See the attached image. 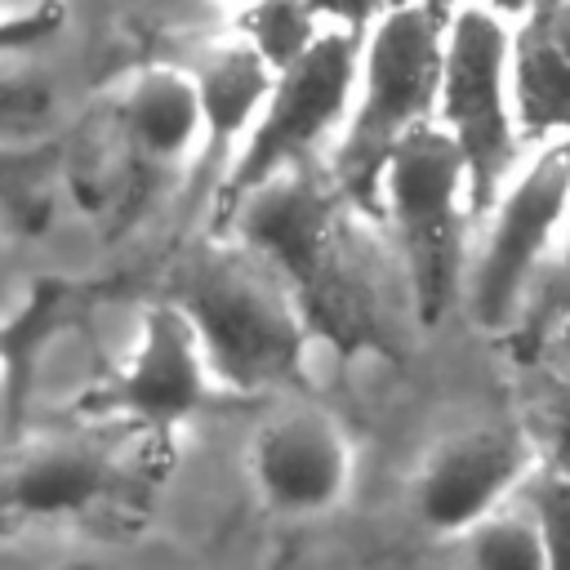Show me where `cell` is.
I'll list each match as a JSON object with an SVG mask.
<instances>
[{
    "label": "cell",
    "mask_w": 570,
    "mask_h": 570,
    "mask_svg": "<svg viewBox=\"0 0 570 570\" xmlns=\"http://www.w3.org/2000/svg\"><path fill=\"white\" fill-rule=\"evenodd\" d=\"M227 227L285 276L312 338H325L343 356H396V321L379 254L330 169L303 160L276 174L240 200Z\"/></svg>",
    "instance_id": "obj_1"
},
{
    "label": "cell",
    "mask_w": 570,
    "mask_h": 570,
    "mask_svg": "<svg viewBox=\"0 0 570 570\" xmlns=\"http://www.w3.org/2000/svg\"><path fill=\"white\" fill-rule=\"evenodd\" d=\"M169 303L191 321L214 379L236 396L303 387L312 330L285 276L249 245H187L169 267Z\"/></svg>",
    "instance_id": "obj_2"
},
{
    "label": "cell",
    "mask_w": 570,
    "mask_h": 570,
    "mask_svg": "<svg viewBox=\"0 0 570 570\" xmlns=\"http://www.w3.org/2000/svg\"><path fill=\"white\" fill-rule=\"evenodd\" d=\"M441 71H445V18L428 4L387 9L365 49L361 107L330 165L334 183L361 214L379 205L383 174L396 147L414 129H423L432 107L441 102Z\"/></svg>",
    "instance_id": "obj_3"
},
{
    "label": "cell",
    "mask_w": 570,
    "mask_h": 570,
    "mask_svg": "<svg viewBox=\"0 0 570 570\" xmlns=\"http://www.w3.org/2000/svg\"><path fill=\"white\" fill-rule=\"evenodd\" d=\"M463 187H468V160L459 142L432 125L414 129L396 147L383 174L387 214L401 236L405 276H410L414 312L423 325L445 316L459 285V249H463L459 191Z\"/></svg>",
    "instance_id": "obj_4"
},
{
    "label": "cell",
    "mask_w": 570,
    "mask_h": 570,
    "mask_svg": "<svg viewBox=\"0 0 570 570\" xmlns=\"http://www.w3.org/2000/svg\"><path fill=\"white\" fill-rule=\"evenodd\" d=\"M209 374L214 370L200 352L191 321L165 298L147 307L142 343L129 356V365L85 387L76 396V410L98 423L116 419L129 432L147 436L156 450H169V436L178 423L209 410H232L245 401L236 392H218Z\"/></svg>",
    "instance_id": "obj_5"
},
{
    "label": "cell",
    "mask_w": 570,
    "mask_h": 570,
    "mask_svg": "<svg viewBox=\"0 0 570 570\" xmlns=\"http://www.w3.org/2000/svg\"><path fill=\"white\" fill-rule=\"evenodd\" d=\"M352 80H356V31H321L312 40V49L276 76L272 98H267L249 142L240 147V156L232 160V169L214 196V218L223 227L249 191H258L263 183H272L285 169L312 160L316 142L334 129V120L347 107Z\"/></svg>",
    "instance_id": "obj_6"
},
{
    "label": "cell",
    "mask_w": 570,
    "mask_h": 570,
    "mask_svg": "<svg viewBox=\"0 0 570 570\" xmlns=\"http://www.w3.org/2000/svg\"><path fill=\"white\" fill-rule=\"evenodd\" d=\"M508 36L494 13L463 9L445 27V71H441V116L445 134L459 142L468 160V196L472 205H490L503 174L512 169L517 125L508 111Z\"/></svg>",
    "instance_id": "obj_7"
},
{
    "label": "cell",
    "mask_w": 570,
    "mask_h": 570,
    "mask_svg": "<svg viewBox=\"0 0 570 570\" xmlns=\"http://www.w3.org/2000/svg\"><path fill=\"white\" fill-rule=\"evenodd\" d=\"M138 476L89 432H22L0 445V508L13 521L89 512Z\"/></svg>",
    "instance_id": "obj_8"
},
{
    "label": "cell",
    "mask_w": 570,
    "mask_h": 570,
    "mask_svg": "<svg viewBox=\"0 0 570 570\" xmlns=\"http://www.w3.org/2000/svg\"><path fill=\"white\" fill-rule=\"evenodd\" d=\"M125 276H62L45 272L27 285V298L0 325V405H4V441L27 432V414L36 401V379L45 356L62 334H85L94 312L125 294Z\"/></svg>",
    "instance_id": "obj_9"
},
{
    "label": "cell",
    "mask_w": 570,
    "mask_h": 570,
    "mask_svg": "<svg viewBox=\"0 0 570 570\" xmlns=\"http://www.w3.org/2000/svg\"><path fill=\"white\" fill-rule=\"evenodd\" d=\"M566 196H570V142H557L517 178V187L499 205L472 285V312L481 325H503L512 316L534 258L548 249V236L566 214Z\"/></svg>",
    "instance_id": "obj_10"
},
{
    "label": "cell",
    "mask_w": 570,
    "mask_h": 570,
    "mask_svg": "<svg viewBox=\"0 0 570 570\" xmlns=\"http://www.w3.org/2000/svg\"><path fill=\"white\" fill-rule=\"evenodd\" d=\"M249 472L276 512H321L347 485V441L321 410H281L254 432Z\"/></svg>",
    "instance_id": "obj_11"
},
{
    "label": "cell",
    "mask_w": 570,
    "mask_h": 570,
    "mask_svg": "<svg viewBox=\"0 0 570 570\" xmlns=\"http://www.w3.org/2000/svg\"><path fill=\"white\" fill-rule=\"evenodd\" d=\"M521 459H525L521 432L508 428H476L445 441L419 472L414 485L419 517L436 530H468V525L476 530L499 503V494L517 481Z\"/></svg>",
    "instance_id": "obj_12"
},
{
    "label": "cell",
    "mask_w": 570,
    "mask_h": 570,
    "mask_svg": "<svg viewBox=\"0 0 570 570\" xmlns=\"http://www.w3.org/2000/svg\"><path fill=\"white\" fill-rule=\"evenodd\" d=\"M102 111L120 134V142L129 147V156L142 165V174H151L160 187L174 178L196 134L205 129L196 76L178 67L138 71L111 102H102Z\"/></svg>",
    "instance_id": "obj_13"
},
{
    "label": "cell",
    "mask_w": 570,
    "mask_h": 570,
    "mask_svg": "<svg viewBox=\"0 0 570 570\" xmlns=\"http://www.w3.org/2000/svg\"><path fill=\"white\" fill-rule=\"evenodd\" d=\"M272 67L267 58L245 40V45H223L209 49L196 67V89H200V111H205V151L191 169V200L218 196L223 169H232L227 151L236 147L240 129L249 116L272 98Z\"/></svg>",
    "instance_id": "obj_14"
},
{
    "label": "cell",
    "mask_w": 570,
    "mask_h": 570,
    "mask_svg": "<svg viewBox=\"0 0 570 570\" xmlns=\"http://www.w3.org/2000/svg\"><path fill=\"white\" fill-rule=\"evenodd\" d=\"M512 102L517 120L530 134L570 129V58L552 45V36L530 18L517 53H512Z\"/></svg>",
    "instance_id": "obj_15"
},
{
    "label": "cell",
    "mask_w": 570,
    "mask_h": 570,
    "mask_svg": "<svg viewBox=\"0 0 570 570\" xmlns=\"http://www.w3.org/2000/svg\"><path fill=\"white\" fill-rule=\"evenodd\" d=\"M58 174H62V138L0 142V209L18 232L40 236L49 227Z\"/></svg>",
    "instance_id": "obj_16"
},
{
    "label": "cell",
    "mask_w": 570,
    "mask_h": 570,
    "mask_svg": "<svg viewBox=\"0 0 570 570\" xmlns=\"http://www.w3.org/2000/svg\"><path fill=\"white\" fill-rule=\"evenodd\" d=\"M240 31L245 40L267 58V67L281 76L289 62H298L312 40L321 36L316 31V9L312 0H258L245 9L240 18Z\"/></svg>",
    "instance_id": "obj_17"
},
{
    "label": "cell",
    "mask_w": 570,
    "mask_h": 570,
    "mask_svg": "<svg viewBox=\"0 0 570 570\" xmlns=\"http://www.w3.org/2000/svg\"><path fill=\"white\" fill-rule=\"evenodd\" d=\"M476 570H548L539 517H485L472 530Z\"/></svg>",
    "instance_id": "obj_18"
},
{
    "label": "cell",
    "mask_w": 570,
    "mask_h": 570,
    "mask_svg": "<svg viewBox=\"0 0 570 570\" xmlns=\"http://www.w3.org/2000/svg\"><path fill=\"white\" fill-rule=\"evenodd\" d=\"M53 116V85L31 71L0 76V142H22Z\"/></svg>",
    "instance_id": "obj_19"
},
{
    "label": "cell",
    "mask_w": 570,
    "mask_h": 570,
    "mask_svg": "<svg viewBox=\"0 0 570 570\" xmlns=\"http://www.w3.org/2000/svg\"><path fill=\"white\" fill-rule=\"evenodd\" d=\"M534 517L548 548V570H570V481L548 476L534 490Z\"/></svg>",
    "instance_id": "obj_20"
},
{
    "label": "cell",
    "mask_w": 570,
    "mask_h": 570,
    "mask_svg": "<svg viewBox=\"0 0 570 570\" xmlns=\"http://www.w3.org/2000/svg\"><path fill=\"white\" fill-rule=\"evenodd\" d=\"M539 423H543L557 476L570 481V379L566 374L543 379V387H539Z\"/></svg>",
    "instance_id": "obj_21"
},
{
    "label": "cell",
    "mask_w": 570,
    "mask_h": 570,
    "mask_svg": "<svg viewBox=\"0 0 570 570\" xmlns=\"http://www.w3.org/2000/svg\"><path fill=\"white\" fill-rule=\"evenodd\" d=\"M62 22V9L58 4H40L31 13H18V18H0V53H22V49H36L45 45Z\"/></svg>",
    "instance_id": "obj_22"
},
{
    "label": "cell",
    "mask_w": 570,
    "mask_h": 570,
    "mask_svg": "<svg viewBox=\"0 0 570 570\" xmlns=\"http://www.w3.org/2000/svg\"><path fill=\"white\" fill-rule=\"evenodd\" d=\"M387 0H312V9L316 13H330V18H338L347 31H356L361 36V27L370 22V18H383L387 9H383Z\"/></svg>",
    "instance_id": "obj_23"
},
{
    "label": "cell",
    "mask_w": 570,
    "mask_h": 570,
    "mask_svg": "<svg viewBox=\"0 0 570 570\" xmlns=\"http://www.w3.org/2000/svg\"><path fill=\"white\" fill-rule=\"evenodd\" d=\"M534 22H539V27L552 36V45L570 58V0H557V4H552L543 18H534Z\"/></svg>",
    "instance_id": "obj_24"
},
{
    "label": "cell",
    "mask_w": 570,
    "mask_h": 570,
    "mask_svg": "<svg viewBox=\"0 0 570 570\" xmlns=\"http://www.w3.org/2000/svg\"><path fill=\"white\" fill-rule=\"evenodd\" d=\"M557 361L570 370V330H561V334H557ZM566 379H570V374H566Z\"/></svg>",
    "instance_id": "obj_25"
},
{
    "label": "cell",
    "mask_w": 570,
    "mask_h": 570,
    "mask_svg": "<svg viewBox=\"0 0 570 570\" xmlns=\"http://www.w3.org/2000/svg\"><path fill=\"white\" fill-rule=\"evenodd\" d=\"M13 530H18V521H13V517L0 508V539H4V534H13Z\"/></svg>",
    "instance_id": "obj_26"
},
{
    "label": "cell",
    "mask_w": 570,
    "mask_h": 570,
    "mask_svg": "<svg viewBox=\"0 0 570 570\" xmlns=\"http://www.w3.org/2000/svg\"><path fill=\"white\" fill-rule=\"evenodd\" d=\"M414 4H428V9H436V13H441V9H445V4H454V0H414Z\"/></svg>",
    "instance_id": "obj_27"
},
{
    "label": "cell",
    "mask_w": 570,
    "mask_h": 570,
    "mask_svg": "<svg viewBox=\"0 0 570 570\" xmlns=\"http://www.w3.org/2000/svg\"><path fill=\"white\" fill-rule=\"evenodd\" d=\"M67 570H102V566H94V561H76V566H67Z\"/></svg>",
    "instance_id": "obj_28"
},
{
    "label": "cell",
    "mask_w": 570,
    "mask_h": 570,
    "mask_svg": "<svg viewBox=\"0 0 570 570\" xmlns=\"http://www.w3.org/2000/svg\"><path fill=\"white\" fill-rule=\"evenodd\" d=\"M499 4H503V9H521L525 0H499Z\"/></svg>",
    "instance_id": "obj_29"
}]
</instances>
